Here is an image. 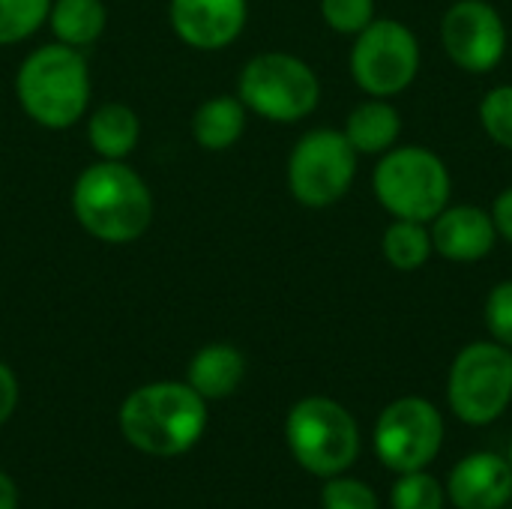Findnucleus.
I'll list each match as a JSON object with an SVG mask.
<instances>
[{"mask_svg": "<svg viewBox=\"0 0 512 509\" xmlns=\"http://www.w3.org/2000/svg\"><path fill=\"white\" fill-rule=\"evenodd\" d=\"M72 216L99 243L129 246L153 222V195L129 162L96 159L72 183Z\"/></svg>", "mask_w": 512, "mask_h": 509, "instance_id": "1", "label": "nucleus"}, {"mask_svg": "<svg viewBox=\"0 0 512 509\" xmlns=\"http://www.w3.org/2000/svg\"><path fill=\"white\" fill-rule=\"evenodd\" d=\"M90 96L93 78L81 48L48 42L18 63L15 99L21 111L48 132H63L87 117Z\"/></svg>", "mask_w": 512, "mask_h": 509, "instance_id": "2", "label": "nucleus"}, {"mask_svg": "<svg viewBox=\"0 0 512 509\" xmlns=\"http://www.w3.org/2000/svg\"><path fill=\"white\" fill-rule=\"evenodd\" d=\"M207 429V399L186 381H153L120 405V432L144 456L174 459L189 453Z\"/></svg>", "mask_w": 512, "mask_h": 509, "instance_id": "3", "label": "nucleus"}, {"mask_svg": "<svg viewBox=\"0 0 512 509\" xmlns=\"http://www.w3.org/2000/svg\"><path fill=\"white\" fill-rule=\"evenodd\" d=\"M375 198L393 219L432 222L453 192L444 159L429 147H390L372 174Z\"/></svg>", "mask_w": 512, "mask_h": 509, "instance_id": "4", "label": "nucleus"}, {"mask_svg": "<svg viewBox=\"0 0 512 509\" xmlns=\"http://www.w3.org/2000/svg\"><path fill=\"white\" fill-rule=\"evenodd\" d=\"M237 96L270 123H300L321 102L315 69L291 51H261L240 69Z\"/></svg>", "mask_w": 512, "mask_h": 509, "instance_id": "5", "label": "nucleus"}, {"mask_svg": "<svg viewBox=\"0 0 512 509\" xmlns=\"http://www.w3.org/2000/svg\"><path fill=\"white\" fill-rule=\"evenodd\" d=\"M285 438L294 459L315 477H336L360 450L354 417L333 399L309 396L297 402L285 423Z\"/></svg>", "mask_w": 512, "mask_h": 509, "instance_id": "6", "label": "nucleus"}, {"mask_svg": "<svg viewBox=\"0 0 512 509\" xmlns=\"http://www.w3.org/2000/svg\"><path fill=\"white\" fill-rule=\"evenodd\" d=\"M360 153L342 129L306 132L288 156V189L297 204L324 210L339 204L357 177Z\"/></svg>", "mask_w": 512, "mask_h": 509, "instance_id": "7", "label": "nucleus"}, {"mask_svg": "<svg viewBox=\"0 0 512 509\" xmlns=\"http://www.w3.org/2000/svg\"><path fill=\"white\" fill-rule=\"evenodd\" d=\"M351 75L363 93L378 99L408 90L420 75V42L414 30L393 18H375L354 36Z\"/></svg>", "mask_w": 512, "mask_h": 509, "instance_id": "8", "label": "nucleus"}, {"mask_svg": "<svg viewBox=\"0 0 512 509\" xmlns=\"http://www.w3.org/2000/svg\"><path fill=\"white\" fill-rule=\"evenodd\" d=\"M512 399V351L501 342L468 345L450 372V405L474 426L492 423Z\"/></svg>", "mask_w": 512, "mask_h": 509, "instance_id": "9", "label": "nucleus"}, {"mask_svg": "<svg viewBox=\"0 0 512 509\" xmlns=\"http://www.w3.org/2000/svg\"><path fill=\"white\" fill-rule=\"evenodd\" d=\"M444 423L432 402L408 396L393 405L378 420L375 429V450L381 462L393 471H420L429 465L441 447Z\"/></svg>", "mask_w": 512, "mask_h": 509, "instance_id": "10", "label": "nucleus"}, {"mask_svg": "<svg viewBox=\"0 0 512 509\" xmlns=\"http://www.w3.org/2000/svg\"><path fill=\"white\" fill-rule=\"evenodd\" d=\"M441 42L459 69L483 75L507 54V24L489 0H456L441 18Z\"/></svg>", "mask_w": 512, "mask_h": 509, "instance_id": "11", "label": "nucleus"}, {"mask_svg": "<svg viewBox=\"0 0 512 509\" xmlns=\"http://www.w3.org/2000/svg\"><path fill=\"white\" fill-rule=\"evenodd\" d=\"M246 0H171L168 21L177 39L195 51H222L234 45L246 27Z\"/></svg>", "mask_w": 512, "mask_h": 509, "instance_id": "12", "label": "nucleus"}, {"mask_svg": "<svg viewBox=\"0 0 512 509\" xmlns=\"http://www.w3.org/2000/svg\"><path fill=\"white\" fill-rule=\"evenodd\" d=\"M432 249L456 264H474L483 261L495 243H498V231L492 222V213L474 204H459V207H444L435 219H432Z\"/></svg>", "mask_w": 512, "mask_h": 509, "instance_id": "13", "label": "nucleus"}, {"mask_svg": "<svg viewBox=\"0 0 512 509\" xmlns=\"http://www.w3.org/2000/svg\"><path fill=\"white\" fill-rule=\"evenodd\" d=\"M510 495L512 468L495 453L468 456L450 477V498L459 509H498Z\"/></svg>", "mask_w": 512, "mask_h": 509, "instance_id": "14", "label": "nucleus"}, {"mask_svg": "<svg viewBox=\"0 0 512 509\" xmlns=\"http://www.w3.org/2000/svg\"><path fill=\"white\" fill-rule=\"evenodd\" d=\"M246 375V357L228 342H210L198 348L186 366V384L207 402L228 399Z\"/></svg>", "mask_w": 512, "mask_h": 509, "instance_id": "15", "label": "nucleus"}, {"mask_svg": "<svg viewBox=\"0 0 512 509\" xmlns=\"http://www.w3.org/2000/svg\"><path fill=\"white\" fill-rule=\"evenodd\" d=\"M141 141V117L126 102H102L87 114V144L99 159L126 162Z\"/></svg>", "mask_w": 512, "mask_h": 509, "instance_id": "16", "label": "nucleus"}, {"mask_svg": "<svg viewBox=\"0 0 512 509\" xmlns=\"http://www.w3.org/2000/svg\"><path fill=\"white\" fill-rule=\"evenodd\" d=\"M246 117H249V111L237 93L234 96L231 93L210 96L192 114V138L207 153H225L243 138Z\"/></svg>", "mask_w": 512, "mask_h": 509, "instance_id": "17", "label": "nucleus"}, {"mask_svg": "<svg viewBox=\"0 0 512 509\" xmlns=\"http://www.w3.org/2000/svg\"><path fill=\"white\" fill-rule=\"evenodd\" d=\"M342 132L360 156H384L402 132V114L387 99L369 96L348 114Z\"/></svg>", "mask_w": 512, "mask_h": 509, "instance_id": "18", "label": "nucleus"}, {"mask_svg": "<svg viewBox=\"0 0 512 509\" xmlns=\"http://www.w3.org/2000/svg\"><path fill=\"white\" fill-rule=\"evenodd\" d=\"M54 42L69 48H90L108 27V9L102 0H54L48 12Z\"/></svg>", "mask_w": 512, "mask_h": 509, "instance_id": "19", "label": "nucleus"}, {"mask_svg": "<svg viewBox=\"0 0 512 509\" xmlns=\"http://www.w3.org/2000/svg\"><path fill=\"white\" fill-rule=\"evenodd\" d=\"M381 246H384L387 264L402 273H414L426 267V261L435 252L426 222H414V219H393L384 231Z\"/></svg>", "mask_w": 512, "mask_h": 509, "instance_id": "20", "label": "nucleus"}, {"mask_svg": "<svg viewBox=\"0 0 512 509\" xmlns=\"http://www.w3.org/2000/svg\"><path fill=\"white\" fill-rule=\"evenodd\" d=\"M54 0H0V45H18L48 24Z\"/></svg>", "mask_w": 512, "mask_h": 509, "instance_id": "21", "label": "nucleus"}, {"mask_svg": "<svg viewBox=\"0 0 512 509\" xmlns=\"http://www.w3.org/2000/svg\"><path fill=\"white\" fill-rule=\"evenodd\" d=\"M480 123L495 144H501L504 150H512V84L492 87L483 96Z\"/></svg>", "mask_w": 512, "mask_h": 509, "instance_id": "22", "label": "nucleus"}, {"mask_svg": "<svg viewBox=\"0 0 512 509\" xmlns=\"http://www.w3.org/2000/svg\"><path fill=\"white\" fill-rule=\"evenodd\" d=\"M321 18L342 36H357L375 21V0H321Z\"/></svg>", "mask_w": 512, "mask_h": 509, "instance_id": "23", "label": "nucleus"}, {"mask_svg": "<svg viewBox=\"0 0 512 509\" xmlns=\"http://www.w3.org/2000/svg\"><path fill=\"white\" fill-rule=\"evenodd\" d=\"M393 507L396 509H444L441 486L420 471H408L396 489H393Z\"/></svg>", "mask_w": 512, "mask_h": 509, "instance_id": "24", "label": "nucleus"}, {"mask_svg": "<svg viewBox=\"0 0 512 509\" xmlns=\"http://www.w3.org/2000/svg\"><path fill=\"white\" fill-rule=\"evenodd\" d=\"M486 327L489 333L512 348V279L498 282L486 297Z\"/></svg>", "mask_w": 512, "mask_h": 509, "instance_id": "25", "label": "nucleus"}, {"mask_svg": "<svg viewBox=\"0 0 512 509\" xmlns=\"http://www.w3.org/2000/svg\"><path fill=\"white\" fill-rule=\"evenodd\" d=\"M324 509H378V498L357 480H330L321 495Z\"/></svg>", "mask_w": 512, "mask_h": 509, "instance_id": "26", "label": "nucleus"}, {"mask_svg": "<svg viewBox=\"0 0 512 509\" xmlns=\"http://www.w3.org/2000/svg\"><path fill=\"white\" fill-rule=\"evenodd\" d=\"M18 378H15V372L0 360V426L15 414V408H18Z\"/></svg>", "mask_w": 512, "mask_h": 509, "instance_id": "27", "label": "nucleus"}, {"mask_svg": "<svg viewBox=\"0 0 512 509\" xmlns=\"http://www.w3.org/2000/svg\"><path fill=\"white\" fill-rule=\"evenodd\" d=\"M492 222H495L498 237H504L507 243H512V186L504 189L495 198V204H492Z\"/></svg>", "mask_w": 512, "mask_h": 509, "instance_id": "28", "label": "nucleus"}, {"mask_svg": "<svg viewBox=\"0 0 512 509\" xmlns=\"http://www.w3.org/2000/svg\"><path fill=\"white\" fill-rule=\"evenodd\" d=\"M0 509H18V486L6 471H0Z\"/></svg>", "mask_w": 512, "mask_h": 509, "instance_id": "29", "label": "nucleus"}]
</instances>
